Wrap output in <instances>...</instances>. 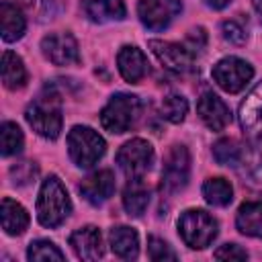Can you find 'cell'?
<instances>
[{"mask_svg":"<svg viewBox=\"0 0 262 262\" xmlns=\"http://www.w3.org/2000/svg\"><path fill=\"white\" fill-rule=\"evenodd\" d=\"M242 178L248 186L262 192V137L256 139L242 156Z\"/></svg>","mask_w":262,"mask_h":262,"instance_id":"cell-17","label":"cell"},{"mask_svg":"<svg viewBox=\"0 0 262 262\" xmlns=\"http://www.w3.org/2000/svg\"><path fill=\"white\" fill-rule=\"evenodd\" d=\"M149 205V188L141 178H131V182L123 190V207L131 217H139L145 213Z\"/></svg>","mask_w":262,"mask_h":262,"instance_id":"cell-22","label":"cell"},{"mask_svg":"<svg viewBox=\"0 0 262 262\" xmlns=\"http://www.w3.org/2000/svg\"><path fill=\"white\" fill-rule=\"evenodd\" d=\"M190 174V154L184 145H172L164 160L162 170V188L166 192H178L186 186Z\"/></svg>","mask_w":262,"mask_h":262,"instance_id":"cell-8","label":"cell"},{"mask_svg":"<svg viewBox=\"0 0 262 262\" xmlns=\"http://www.w3.org/2000/svg\"><path fill=\"white\" fill-rule=\"evenodd\" d=\"M104 139L90 127L76 125L68 135V151L78 168H92L104 156Z\"/></svg>","mask_w":262,"mask_h":262,"instance_id":"cell-4","label":"cell"},{"mask_svg":"<svg viewBox=\"0 0 262 262\" xmlns=\"http://www.w3.org/2000/svg\"><path fill=\"white\" fill-rule=\"evenodd\" d=\"M27 123L45 139H55L61 131V100L57 92L45 88L25 111Z\"/></svg>","mask_w":262,"mask_h":262,"instance_id":"cell-2","label":"cell"},{"mask_svg":"<svg viewBox=\"0 0 262 262\" xmlns=\"http://www.w3.org/2000/svg\"><path fill=\"white\" fill-rule=\"evenodd\" d=\"M10 176L14 178V184H29L37 176V166L33 162H20L10 168Z\"/></svg>","mask_w":262,"mask_h":262,"instance_id":"cell-32","label":"cell"},{"mask_svg":"<svg viewBox=\"0 0 262 262\" xmlns=\"http://www.w3.org/2000/svg\"><path fill=\"white\" fill-rule=\"evenodd\" d=\"M117 66H119L121 76L127 82H131V84L141 82L147 76V72H149V66H147L145 55L141 53V49H137L133 45L121 47V51L117 55Z\"/></svg>","mask_w":262,"mask_h":262,"instance_id":"cell-15","label":"cell"},{"mask_svg":"<svg viewBox=\"0 0 262 262\" xmlns=\"http://www.w3.org/2000/svg\"><path fill=\"white\" fill-rule=\"evenodd\" d=\"M186 113H188V102H186L184 96H180V94H168L162 100V115L170 123H182L184 117H186Z\"/></svg>","mask_w":262,"mask_h":262,"instance_id":"cell-29","label":"cell"},{"mask_svg":"<svg viewBox=\"0 0 262 262\" xmlns=\"http://www.w3.org/2000/svg\"><path fill=\"white\" fill-rule=\"evenodd\" d=\"M252 4H254V8H256V12L260 14V20H262V0H252Z\"/></svg>","mask_w":262,"mask_h":262,"instance_id":"cell-36","label":"cell"},{"mask_svg":"<svg viewBox=\"0 0 262 262\" xmlns=\"http://www.w3.org/2000/svg\"><path fill=\"white\" fill-rule=\"evenodd\" d=\"M23 143H25V137H23V131L16 123H2L0 127V145H2V156H14L23 149Z\"/></svg>","mask_w":262,"mask_h":262,"instance_id":"cell-26","label":"cell"},{"mask_svg":"<svg viewBox=\"0 0 262 262\" xmlns=\"http://www.w3.org/2000/svg\"><path fill=\"white\" fill-rule=\"evenodd\" d=\"M221 33H223V37H225L229 43H233V45H244L246 39H248L246 29H244L237 20H225V23L221 25Z\"/></svg>","mask_w":262,"mask_h":262,"instance_id":"cell-31","label":"cell"},{"mask_svg":"<svg viewBox=\"0 0 262 262\" xmlns=\"http://www.w3.org/2000/svg\"><path fill=\"white\" fill-rule=\"evenodd\" d=\"M70 246H72V250L76 252L78 258L88 260V262L98 260L102 256V252H104L100 231L94 225H86V227L76 229L70 235Z\"/></svg>","mask_w":262,"mask_h":262,"instance_id":"cell-14","label":"cell"},{"mask_svg":"<svg viewBox=\"0 0 262 262\" xmlns=\"http://www.w3.org/2000/svg\"><path fill=\"white\" fill-rule=\"evenodd\" d=\"M203 196L209 205L225 207L233 199V188L225 178H207L203 184Z\"/></svg>","mask_w":262,"mask_h":262,"instance_id":"cell-25","label":"cell"},{"mask_svg":"<svg viewBox=\"0 0 262 262\" xmlns=\"http://www.w3.org/2000/svg\"><path fill=\"white\" fill-rule=\"evenodd\" d=\"M139 111H141V102L137 96L119 92L111 96V100L102 108L100 125L111 133H125L135 125Z\"/></svg>","mask_w":262,"mask_h":262,"instance_id":"cell-3","label":"cell"},{"mask_svg":"<svg viewBox=\"0 0 262 262\" xmlns=\"http://www.w3.org/2000/svg\"><path fill=\"white\" fill-rule=\"evenodd\" d=\"M82 8L94 23H111L125 16L123 0H82Z\"/></svg>","mask_w":262,"mask_h":262,"instance_id":"cell-19","label":"cell"},{"mask_svg":"<svg viewBox=\"0 0 262 262\" xmlns=\"http://www.w3.org/2000/svg\"><path fill=\"white\" fill-rule=\"evenodd\" d=\"M147 45L166 70H170L174 74H186L192 70L194 53L186 45L172 43V41H158V39H151Z\"/></svg>","mask_w":262,"mask_h":262,"instance_id":"cell-10","label":"cell"},{"mask_svg":"<svg viewBox=\"0 0 262 262\" xmlns=\"http://www.w3.org/2000/svg\"><path fill=\"white\" fill-rule=\"evenodd\" d=\"M80 194L90 205H102L115 192V174L111 170H98L80 182Z\"/></svg>","mask_w":262,"mask_h":262,"instance_id":"cell-13","label":"cell"},{"mask_svg":"<svg viewBox=\"0 0 262 262\" xmlns=\"http://www.w3.org/2000/svg\"><path fill=\"white\" fill-rule=\"evenodd\" d=\"M2 82L8 90H18L27 84V68L23 59L12 51L2 53Z\"/></svg>","mask_w":262,"mask_h":262,"instance_id":"cell-24","label":"cell"},{"mask_svg":"<svg viewBox=\"0 0 262 262\" xmlns=\"http://www.w3.org/2000/svg\"><path fill=\"white\" fill-rule=\"evenodd\" d=\"M27 258L35 262H45V260H63V252L49 239H35L29 244Z\"/></svg>","mask_w":262,"mask_h":262,"instance_id":"cell-28","label":"cell"},{"mask_svg":"<svg viewBox=\"0 0 262 262\" xmlns=\"http://www.w3.org/2000/svg\"><path fill=\"white\" fill-rule=\"evenodd\" d=\"M254 76V68L239 59V57H223L221 61H217L213 66V80L217 82V86L229 94L239 92Z\"/></svg>","mask_w":262,"mask_h":262,"instance_id":"cell-7","label":"cell"},{"mask_svg":"<svg viewBox=\"0 0 262 262\" xmlns=\"http://www.w3.org/2000/svg\"><path fill=\"white\" fill-rule=\"evenodd\" d=\"M72 213V201L57 176H49L43 180L39 199H37V219L45 227L61 225Z\"/></svg>","mask_w":262,"mask_h":262,"instance_id":"cell-1","label":"cell"},{"mask_svg":"<svg viewBox=\"0 0 262 262\" xmlns=\"http://www.w3.org/2000/svg\"><path fill=\"white\" fill-rule=\"evenodd\" d=\"M151 162H154V147L139 137L123 143L117 154V164L129 178H141L151 168Z\"/></svg>","mask_w":262,"mask_h":262,"instance_id":"cell-6","label":"cell"},{"mask_svg":"<svg viewBox=\"0 0 262 262\" xmlns=\"http://www.w3.org/2000/svg\"><path fill=\"white\" fill-rule=\"evenodd\" d=\"M180 0H139L137 4L139 20L151 31L166 29L180 14Z\"/></svg>","mask_w":262,"mask_h":262,"instance_id":"cell-9","label":"cell"},{"mask_svg":"<svg viewBox=\"0 0 262 262\" xmlns=\"http://www.w3.org/2000/svg\"><path fill=\"white\" fill-rule=\"evenodd\" d=\"M213 256L217 260H246L248 258V252L242 250L237 244H223L219 250H215Z\"/></svg>","mask_w":262,"mask_h":262,"instance_id":"cell-33","label":"cell"},{"mask_svg":"<svg viewBox=\"0 0 262 262\" xmlns=\"http://www.w3.org/2000/svg\"><path fill=\"white\" fill-rule=\"evenodd\" d=\"M0 29H2V39L6 43H12L23 37L25 29H27V20L18 6L10 4V2L0 4Z\"/></svg>","mask_w":262,"mask_h":262,"instance_id":"cell-20","label":"cell"},{"mask_svg":"<svg viewBox=\"0 0 262 262\" xmlns=\"http://www.w3.org/2000/svg\"><path fill=\"white\" fill-rule=\"evenodd\" d=\"M242 147L235 139H219L215 145H213V158L217 160V164L221 166H237L242 162Z\"/></svg>","mask_w":262,"mask_h":262,"instance_id":"cell-27","label":"cell"},{"mask_svg":"<svg viewBox=\"0 0 262 262\" xmlns=\"http://www.w3.org/2000/svg\"><path fill=\"white\" fill-rule=\"evenodd\" d=\"M41 51L55 66H74L80 61L78 41L72 33H49L41 41Z\"/></svg>","mask_w":262,"mask_h":262,"instance_id":"cell-11","label":"cell"},{"mask_svg":"<svg viewBox=\"0 0 262 262\" xmlns=\"http://www.w3.org/2000/svg\"><path fill=\"white\" fill-rule=\"evenodd\" d=\"M239 125L252 135H262V84H258L239 104Z\"/></svg>","mask_w":262,"mask_h":262,"instance_id":"cell-16","label":"cell"},{"mask_svg":"<svg viewBox=\"0 0 262 262\" xmlns=\"http://www.w3.org/2000/svg\"><path fill=\"white\" fill-rule=\"evenodd\" d=\"M229 2H231V0H205V4H207L209 8H215V10H221V8H225Z\"/></svg>","mask_w":262,"mask_h":262,"instance_id":"cell-35","label":"cell"},{"mask_svg":"<svg viewBox=\"0 0 262 262\" xmlns=\"http://www.w3.org/2000/svg\"><path fill=\"white\" fill-rule=\"evenodd\" d=\"M147 256L151 260H158V262L160 260H176L178 258L176 252L160 237H149L147 239Z\"/></svg>","mask_w":262,"mask_h":262,"instance_id":"cell-30","label":"cell"},{"mask_svg":"<svg viewBox=\"0 0 262 262\" xmlns=\"http://www.w3.org/2000/svg\"><path fill=\"white\" fill-rule=\"evenodd\" d=\"M108 244H111V250L123 260H133L139 254V237L133 227H127V225L113 227L108 233Z\"/></svg>","mask_w":262,"mask_h":262,"instance_id":"cell-18","label":"cell"},{"mask_svg":"<svg viewBox=\"0 0 262 262\" xmlns=\"http://www.w3.org/2000/svg\"><path fill=\"white\" fill-rule=\"evenodd\" d=\"M237 229L244 235L260 237L262 239V203L260 201H248L237 209L235 217Z\"/></svg>","mask_w":262,"mask_h":262,"instance_id":"cell-23","label":"cell"},{"mask_svg":"<svg viewBox=\"0 0 262 262\" xmlns=\"http://www.w3.org/2000/svg\"><path fill=\"white\" fill-rule=\"evenodd\" d=\"M178 231L186 246L194 250L207 248L217 235V221L203 209H188L178 219Z\"/></svg>","mask_w":262,"mask_h":262,"instance_id":"cell-5","label":"cell"},{"mask_svg":"<svg viewBox=\"0 0 262 262\" xmlns=\"http://www.w3.org/2000/svg\"><path fill=\"white\" fill-rule=\"evenodd\" d=\"M0 217H2V229L8 235H20L29 225V213L25 211L23 205H18L12 199H2Z\"/></svg>","mask_w":262,"mask_h":262,"instance_id":"cell-21","label":"cell"},{"mask_svg":"<svg viewBox=\"0 0 262 262\" xmlns=\"http://www.w3.org/2000/svg\"><path fill=\"white\" fill-rule=\"evenodd\" d=\"M196 111H199L201 121L209 129H213V131H223L231 123V111H229V106L217 94H213V92H205L199 98Z\"/></svg>","mask_w":262,"mask_h":262,"instance_id":"cell-12","label":"cell"},{"mask_svg":"<svg viewBox=\"0 0 262 262\" xmlns=\"http://www.w3.org/2000/svg\"><path fill=\"white\" fill-rule=\"evenodd\" d=\"M205 43H207V35H205V31H203V29H192L190 35H188L186 47L194 53V51H201V49L205 47Z\"/></svg>","mask_w":262,"mask_h":262,"instance_id":"cell-34","label":"cell"}]
</instances>
